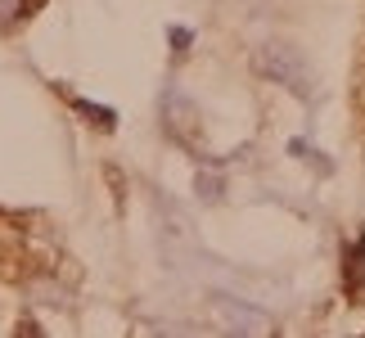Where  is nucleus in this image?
Returning <instances> with one entry per match:
<instances>
[{"mask_svg": "<svg viewBox=\"0 0 365 338\" xmlns=\"http://www.w3.org/2000/svg\"><path fill=\"white\" fill-rule=\"evenodd\" d=\"M167 108H172V113H167V126H172V135H176V140H190V135H185V122L194 118V104L180 100V95H167Z\"/></svg>", "mask_w": 365, "mask_h": 338, "instance_id": "obj_4", "label": "nucleus"}, {"mask_svg": "<svg viewBox=\"0 0 365 338\" xmlns=\"http://www.w3.org/2000/svg\"><path fill=\"white\" fill-rule=\"evenodd\" d=\"M199 194L207 203H217L221 199V176H199Z\"/></svg>", "mask_w": 365, "mask_h": 338, "instance_id": "obj_5", "label": "nucleus"}, {"mask_svg": "<svg viewBox=\"0 0 365 338\" xmlns=\"http://www.w3.org/2000/svg\"><path fill=\"white\" fill-rule=\"evenodd\" d=\"M19 9H23V0H0V23H14Z\"/></svg>", "mask_w": 365, "mask_h": 338, "instance_id": "obj_6", "label": "nucleus"}, {"mask_svg": "<svg viewBox=\"0 0 365 338\" xmlns=\"http://www.w3.org/2000/svg\"><path fill=\"white\" fill-rule=\"evenodd\" d=\"M172 46H176V50L190 46V32H185V27H172Z\"/></svg>", "mask_w": 365, "mask_h": 338, "instance_id": "obj_7", "label": "nucleus"}, {"mask_svg": "<svg viewBox=\"0 0 365 338\" xmlns=\"http://www.w3.org/2000/svg\"><path fill=\"white\" fill-rule=\"evenodd\" d=\"M212 312L226 320L230 329H240V334H262V329H266V316H262V312H252V307H244V302L212 298Z\"/></svg>", "mask_w": 365, "mask_h": 338, "instance_id": "obj_2", "label": "nucleus"}, {"mask_svg": "<svg viewBox=\"0 0 365 338\" xmlns=\"http://www.w3.org/2000/svg\"><path fill=\"white\" fill-rule=\"evenodd\" d=\"M347 293L352 298H361L365 293V239H356V244H347Z\"/></svg>", "mask_w": 365, "mask_h": 338, "instance_id": "obj_3", "label": "nucleus"}, {"mask_svg": "<svg viewBox=\"0 0 365 338\" xmlns=\"http://www.w3.org/2000/svg\"><path fill=\"white\" fill-rule=\"evenodd\" d=\"M257 73L266 81H279V86H289L293 95H312V73H307V63H302V54L298 50H289V46H279V41H271V46H262L257 50Z\"/></svg>", "mask_w": 365, "mask_h": 338, "instance_id": "obj_1", "label": "nucleus"}]
</instances>
